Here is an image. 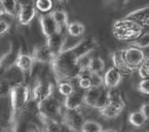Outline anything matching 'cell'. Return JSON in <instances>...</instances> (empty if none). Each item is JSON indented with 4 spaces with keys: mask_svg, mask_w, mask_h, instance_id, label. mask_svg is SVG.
Wrapping results in <instances>:
<instances>
[{
    "mask_svg": "<svg viewBox=\"0 0 149 132\" xmlns=\"http://www.w3.org/2000/svg\"><path fill=\"white\" fill-rule=\"evenodd\" d=\"M97 46L98 41L95 37H87L72 47L64 50L54 58L51 66L57 84L78 79L86 71H88L84 68L82 62L97 48Z\"/></svg>",
    "mask_w": 149,
    "mask_h": 132,
    "instance_id": "1",
    "label": "cell"
},
{
    "mask_svg": "<svg viewBox=\"0 0 149 132\" xmlns=\"http://www.w3.org/2000/svg\"><path fill=\"white\" fill-rule=\"evenodd\" d=\"M146 59L143 50L132 46L119 50L112 54L113 67L122 75H130L134 71H138Z\"/></svg>",
    "mask_w": 149,
    "mask_h": 132,
    "instance_id": "2",
    "label": "cell"
},
{
    "mask_svg": "<svg viewBox=\"0 0 149 132\" xmlns=\"http://www.w3.org/2000/svg\"><path fill=\"white\" fill-rule=\"evenodd\" d=\"M145 32V28L135 21L123 19L116 20L112 24V34L118 39L134 41Z\"/></svg>",
    "mask_w": 149,
    "mask_h": 132,
    "instance_id": "3",
    "label": "cell"
},
{
    "mask_svg": "<svg viewBox=\"0 0 149 132\" xmlns=\"http://www.w3.org/2000/svg\"><path fill=\"white\" fill-rule=\"evenodd\" d=\"M9 103L11 107V115L12 120L15 119L17 115H19L21 111L25 110L30 100L31 91L27 85L19 84L13 85L8 92Z\"/></svg>",
    "mask_w": 149,
    "mask_h": 132,
    "instance_id": "4",
    "label": "cell"
},
{
    "mask_svg": "<svg viewBox=\"0 0 149 132\" xmlns=\"http://www.w3.org/2000/svg\"><path fill=\"white\" fill-rule=\"evenodd\" d=\"M109 90L103 87H91L84 93V104L100 110L108 104Z\"/></svg>",
    "mask_w": 149,
    "mask_h": 132,
    "instance_id": "5",
    "label": "cell"
},
{
    "mask_svg": "<svg viewBox=\"0 0 149 132\" xmlns=\"http://www.w3.org/2000/svg\"><path fill=\"white\" fill-rule=\"evenodd\" d=\"M38 114L39 116L53 118L55 120H58V117H61L62 119L63 113L61 104L54 97L51 96L47 100L38 105Z\"/></svg>",
    "mask_w": 149,
    "mask_h": 132,
    "instance_id": "6",
    "label": "cell"
},
{
    "mask_svg": "<svg viewBox=\"0 0 149 132\" xmlns=\"http://www.w3.org/2000/svg\"><path fill=\"white\" fill-rule=\"evenodd\" d=\"M85 121L84 117L78 110L65 109V112H63L61 122L72 132H81Z\"/></svg>",
    "mask_w": 149,
    "mask_h": 132,
    "instance_id": "7",
    "label": "cell"
},
{
    "mask_svg": "<svg viewBox=\"0 0 149 132\" xmlns=\"http://www.w3.org/2000/svg\"><path fill=\"white\" fill-rule=\"evenodd\" d=\"M54 94V84L47 81H39L35 86L32 88L31 96L32 101L37 105L41 104L43 101L47 100Z\"/></svg>",
    "mask_w": 149,
    "mask_h": 132,
    "instance_id": "8",
    "label": "cell"
},
{
    "mask_svg": "<svg viewBox=\"0 0 149 132\" xmlns=\"http://www.w3.org/2000/svg\"><path fill=\"white\" fill-rule=\"evenodd\" d=\"M66 41V37L65 31H58L54 35L46 39V44L50 50V53L53 56V58H56L63 50H64V45Z\"/></svg>",
    "mask_w": 149,
    "mask_h": 132,
    "instance_id": "9",
    "label": "cell"
},
{
    "mask_svg": "<svg viewBox=\"0 0 149 132\" xmlns=\"http://www.w3.org/2000/svg\"><path fill=\"white\" fill-rule=\"evenodd\" d=\"M39 20H40V24H41L42 31L43 33V35L46 37V39L61 30L58 25H57L56 22L54 21L51 13L42 14L40 16Z\"/></svg>",
    "mask_w": 149,
    "mask_h": 132,
    "instance_id": "10",
    "label": "cell"
},
{
    "mask_svg": "<svg viewBox=\"0 0 149 132\" xmlns=\"http://www.w3.org/2000/svg\"><path fill=\"white\" fill-rule=\"evenodd\" d=\"M124 19L135 21L145 28V30L149 28V6L134 10L129 13Z\"/></svg>",
    "mask_w": 149,
    "mask_h": 132,
    "instance_id": "11",
    "label": "cell"
},
{
    "mask_svg": "<svg viewBox=\"0 0 149 132\" xmlns=\"http://www.w3.org/2000/svg\"><path fill=\"white\" fill-rule=\"evenodd\" d=\"M36 15V8L33 3H25L20 5L18 14V20L22 25H29Z\"/></svg>",
    "mask_w": 149,
    "mask_h": 132,
    "instance_id": "12",
    "label": "cell"
},
{
    "mask_svg": "<svg viewBox=\"0 0 149 132\" xmlns=\"http://www.w3.org/2000/svg\"><path fill=\"white\" fill-rule=\"evenodd\" d=\"M31 56L35 62H42V64H51L54 60L46 44L36 45L31 53Z\"/></svg>",
    "mask_w": 149,
    "mask_h": 132,
    "instance_id": "13",
    "label": "cell"
},
{
    "mask_svg": "<svg viewBox=\"0 0 149 132\" xmlns=\"http://www.w3.org/2000/svg\"><path fill=\"white\" fill-rule=\"evenodd\" d=\"M122 79H123V75L112 66L104 74V76H103L104 87L108 90L116 88L120 84V83L122 82Z\"/></svg>",
    "mask_w": 149,
    "mask_h": 132,
    "instance_id": "14",
    "label": "cell"
},
{
    "mask_svg": "<svg viewBox=\"0 0 149 132\" xmlns=\"http://www.w3.org/2000/svg\"><path fill=\"white\" fill-rule=\"evenodd\" d=\"M84 104V93L74 90L73 93L65 97L64 106L68 110H78V108Z\"/></svg>",
    "mask_w": 149,
    "mask_h": 132,
    "instance_id": "15",
    "label": "cell"
},
{
    "mask_svg": "<svg viewBox=\"0 0 149 132\" xmlns=\"http://www.w3.org/2000/svg\"><path fill=\"white\" fill-rule=\"evenodd\" d=\"M20 8V4L14 0H1L0 1V14L8 15L11 17H18Z\"/></svg>",
    "mask_w": 149,
    "mask_h": 132,
    "instance_id": "16",
    "label": "cell"
},
{
    "mask_svg": "<svg viewBox=\"0 0 149 132\" xmlns=\"http://www.w3.org/2000/svg\"><path fill=\"white\" fill-rule=\"evenodd\" d=\"M34 62H34L31 54L23 53L19 51V54L18 59H17L15 66L17 68H19L22 73H27L31 71Z\"/></svg>",
    "mask_w": 149,
    "mask_h": 132,
    "instance_id": "17",
    "label": "cell"
},
{
    "mask_svg": "<svg viewBox=\"0 0 149 132\" xmlns=\"http://www.w3.org/2000/svg\"><path fill=\"white\" fill-rule=\"evenodd\" d=\"M40 120L42 123L43 132H65L62 122L53 118H48L42 116H39Z\"/></svg>",
    "mask_w": 149,
    "mask_h": 132,
    "instance_id": "18",
    "label": "cell"
},
{
    "mask_svg": "<svg viewBox=\"0 0 149 132\" xmlns=\"http://www.w3.org/2000/svg\"><path fill=\"white\" fill-rule=\"evenodd\" d=\"M107 105H111L113 106H116L119 108H122V109H124L125 102L123 98L122 94L120 93L116 88L109 90L108 104Z\"/></svg>",
    "mask_w": 149,
    "mask_h": 132,
    "instance_id": "19",
    "label": "cell"
},
{
    "mask_svg": "<svg viewBox=\"0 0 149 132\" xmlns=\"http://www.w3.org/2000/svg\"><path fill=\"white\" fill-rule=\"evenodd\" d=\"M51 14H52V16H53L54 21L56 22V24L58 25L60 30L65 31L64 30L65 28L66 30L68 24H69V22H68L67 13L64 9H55L54 11H52Z\"/></svg>",
    "mask_w": 149,
    "mask_h": 132,
    "instance_id": "20",
    "label": "cell"
},
{
    "mask_svg": "<svg viewBox=\"0 0 149 132\" xmlns=\"http://www.w3.org/2000/svg\"><path fill=\"white\" fill-rule=\"evenodd\" d=\"M19 54V51H14V50H11L9 53H6L4 56H2L1 62H0L1 67L4 68L5 70H8V69L15 66Z\"/></svg>",
    "mask_w": 149,
    "mask_h": 132,
    "instance_id": "21",
    "label": "cell"
},
{
    "mask_svg": "<svg viewBox=\"0 0 149 132\" xmlns=\"http://www.w3.org/2000/svg\"><path fill=\"white\" fill-rule=\"evenodd\" d=\"M105 68V62L100 57H94L88 61L87 70L92 73H100Z\"/></svg>",
    "mask_w": 149,
    "mask_h": 132,
    "instance_id": "22",
    "label": "cell"
},
{
    "mask_svg": "<svg viewBox=\"0 0 149 132\" xmlns=\"http://www.w3.org/2000/svg\"><path fill=\"white\" fill-rule=\"evenodd\" d=\"M123 109L119 108L116 106H113L111 105H106L103 108H101L100 110H99L100 114L102 117H104L105 118L108 119H113L118 117L120 115L122 114Z\"/></svg>",
    "mask_w": 149,
    "mask_h": 132,
    "instance_id": "23",
    "label": "cell"
},
{
    "mask_svg": "<svg viewBox=\"0 0 149 132\" xmlns=\"http://www.w3.org/2000/svg\"><path fill=\"white\" fill-rule=\"evenodd\" d=\"M85 25L80 21H73L68 24L66 32L72 37H80L85 32Z\"/></svg>",
    "mask_w": 149,
    "mask_h": 132,
    "instance_id": "24",
    "label": "cell"
},
{
    "mask_svg": "<svg viewBox=\"0 0 149 132\" xmlns=\"http://www.w3.org/2000/svg\"><path fill=\"white\" fill-rule=\"evenodd\" d=\"M129 122L132 126H134L135 128H141L145 125L146 122V119L144 115L142 114L140 110L133 111L129 115Z\"/></svg>",
    "mask_w": 149,
    "mask_h": 132,
    "instance_id": "25",
    "label": "cell"
},
{
    "mask_svg": "<svg viewBox=\"0 0 149 132\" xmlns=\"http://www.w3.org/2000/svg\"><path fill=\"white\" fill-rule=\"evenodd\" d=\"M129 44L132 47H135L141 50L149 47V31H145L138 39L129 42Z\"/></svg>",
    "mask_w": 149,
    "mask_h": 132,
    "instance_id": "26",
    "label": "cell"
},
{
    "mask_svg": "<svg viewBox=\"0 0 149 132\" xmlns=\"http://www.w3.org/2000/svg\"><path fill=\"white\" fill-rule=\"evenodd\" d=\"M103 129L101 125L95 120H86L81 132H102Z\"/></svg>",
    "mask_w": 149,
    "mask_h": 132,
    "instance_id": "27",
    "label": "cell"
},
{
    "mask_svg": "<svg viewBox=\"0 0 149 132\" xmlns=\"http://www.w3.org/2000/svg\"><path fill=\"white\" fill-rule=\"evenodd\" d=\"M34 5L39 11H41L42 13H47L53 8L54 2L51 1V0H38L34 3Z\"/></svg>",
    "mask_w": 149,
    "mask_h": 132,
    "instance_id": "28",
    "label": "cell"
},
{
    "mask_svg": "<svg viewBox=\"0 0 149 132\" xmlns=\"http://www.w3.org/2000/svg\"><path fill=\"white\" fill-rule=\"evenodd\" d=\"M58 91L59 93L64 95L65 97L70 95L74 91V88L73 86V84H71V82H61V83H58Z\"/></svg>",
    "mask_w": 149,
    "mask_h": 132,
    "instance_id": "29",
    "label": "cell"
},
{
    "mask_svg": "<svg viewBox=\"0 0 149 132\" xmlns=\"http://www.w3.org/2000/svg\"><path fill=\"white\" fill-rule=\"evenodd\" d=\"M78 86L84 91H87L91 88V81L89 77V72L86 71L78 79Z\"/></svg>",
    "mask_w": 149,
    "mask_h": 132,
    "instance_id": "30",
    "label": "cell"
},
{
    "mask_svg": "<svg viewBox=\"0 0 149 132\" xmlns=\"http://www.w3.org/2000/svg\"><path fill=\"white\" fill-rule=\"evenodd\" d=\"M89 77L91 81V87H103L104 86V80L100 73H89Z\"/></svg>",
    "mask_w": 149,
    "mask_h": 132,
    "instance_id": "31",
    "label": "cell"
},
{
    "mask_svg": "<svg viewBox=\"0 0 149 132\" xmlns=\"http://www.w3.org/2000/svg\"><path fill=\"white\" fill-rule=\"evenodd\" d=\"M137 89L140 93L144 95H149V78H144L142 79L140 83L138 84Z\"/></svg>",
    "mask_w": 149,
    "mask_h": 132,
    "instance_id": "32",
    "label": "cell"
},
{
    "mask_svg": "<svg viewBox=\"0 0 149 132\" xmlns=\"http://www.w3.org/2000/svg\"><path fill=\"white\" fill-rule=\"evenodd\" d=\"M138 72H139L140 76L143 79H144V78H149V58L146 59L145 62L140 67Z\"/></svg>",
    "mask_w": 149,
    "mask_h": 132,
    "instance_id": "33",
    "label": "cell"
},
{
    "mask_svg": "<svg viewBox=\"0 0 149 132\" xmlns=\"http://www.w3.org/2000/svg\"><path fill=\"white\" fill-rule=\"evenodd\" d=\"M9 28H10V25L8 21L3 20V19L0 20V34H1V36L5 35V34L9 30Z\"/></svg>",
    "mask_w": 149,
    "mask_h": 132,
    "instance_id": "34",
    "label": "cell"
},
{
    "mask_svg": "<svg viewBox=\"0 0 149 132\" xmlns=\"http://www.w3.org/2000/svg\"><path fill=\"white\" fill-rule=\"evenodd\" d=\"M142 114L144 115L146 119V121H149V102L147 103H145V104H143L140 107V109H139Z\"/></svg>",
    "mask_w": 149,
    "mask_h": 132,
    "instance_id": "35",
    "label": "cell"
},
{
    "mask_svg": "<svg viewBox=\"0 0 149 132\" xmlns=\"http://www.w3.org/2000/svg\"><path fill=\"white\" fill-rule=\"evenodd\" d=\"M102 132H118L115 129H103Z\"/></svg>",
    "mask_w": 149,
    "mask_h": 132,
    "instance_id": "36",
    "label": "cell"
},
{
    "mask_svg": "<svg viewBox=\"0 0 149 132\" xmlns=\"http://www.w3.org/2000/svg\"><path fill=\"white\" fill-rule=\"evenodd\" d=\"M8 132H17V131H16V130L14 129V130H11V131H8Z\"/></svg>",
    "mask_w": 149,
    "mask_h": 132,
    "instance_id": "37",
    "label": "cell"
}]
</instances>
